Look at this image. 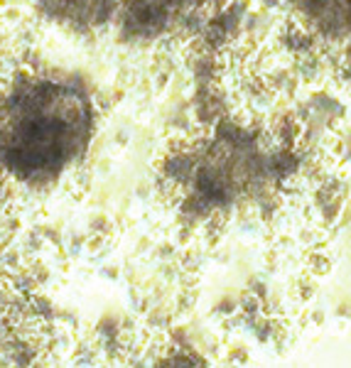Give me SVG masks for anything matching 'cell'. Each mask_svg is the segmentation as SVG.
Masks as SVG:
<instances>
[{
    "label": "cell",
    "mask_w": 351,
    "mask_h": 368,
    "mask_svg": "<svg viewBox=\"0 0 351 368\" xmlns=\"http://www.w3.org/2000/svg\"><path fill=\"white\" fill-rule=\"evenodd\" d=\"M300 5L315 27L351 49V0H300Z\"/></svg>",
    "instance_id": "7a4b0ae2"
},
{
    "label": "cell",
    "mask_w": 351,
    "mask_h": 368,
    "mask_svg": "<svg viewBox=\"0 0 351 368\" xmlns=\"http://www.w3.org/2000/svg\"><path fill=\"white\" fill-rule=\"evenodd\" d=\"M91 108L66 84L40 82L10 101L0 116V167L40 187L69 170L88 145Z\"/></svg>",
    "instance_id": "6da1fadb"
}]
</instances>
